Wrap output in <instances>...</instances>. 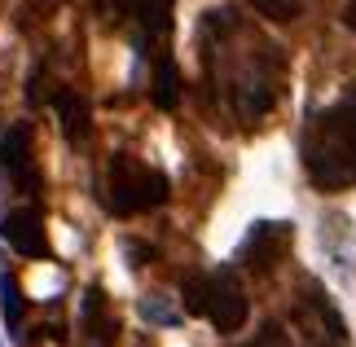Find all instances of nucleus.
<instances>
[{
	"instance_id": "nucleus-17",
	"label": "nucleus",
	"mask_w": 356,
	"mask_h": 347,
	"mask_svg": "<svg viewBox=\"0 0 356 347\" xmlns=\"http://www.w3.org/2000/svg\"><path fill=\"white\" fill-rule=\"evenodd\" d=\"M343 22L356 31V0H348V5H343Z\"/></svg>"
},
{
	"instance_id": "nucleus-12",
	"label": "nucleus",
	"mask_w": 356,
	"mask_h": 347,
	"mask_svg": "<svg viewBox=\"0 0 356 347\" xmlns=\"http://www.w3.org/2000/svg\"><path fill=\"white\" fill-rule=\"evenodd\" d=\"M0 308H5L9 330H18V325H22V295H18V282H13L9 273L0 277Z\"/></svg>"
},
{
	"instance_id": "nucleus-10",
	"label": "nucleus",
	"mask_w": 356,
	"mask_h": 347,
	"mask_svg": "<svg viewBox=\"0 0 356 347\" xmlns=\"http://www.w3.org/2000/svg\"><path fill=\"white\" fill-rule=\"evenodd\" d=\"M154 106L159 110H176V102H181V71H176V62L172 58H159L154 66Z\"/></svg>"
},
{
	"instance_id": "nucleus-4",
	"label": "nucleus",
	"mask_w": 356,
	"mask_h": 347,
	"mask_svg": "<svg viewBox=\"0 0 356 347\" xmlns=\"http://www.w3.org/2000/svg\"><path fill=\"white\" fill-rule=\"evenodd\" d=\"M0 168H5V176L22 193H40V172L31 159V132H26V123H13V128L0 132Z\"/></svg>"
},
{
	"instance_id": "nucleus-16",
	"label": "nucleus",
	"mask_w": 356,
	"mask_h": 347,
	"mask_svg": "<svg viewBox=\"0 0 356 347\" xmlns=\"http://www.w3.org/2000/svg\"><path fill=\"white\" fill-rule=\"evenodd\" d=\"M246 347H291V339H286V330L282 325H264V330H259V334L251 339V343H246Z\"/></svg>"
},
{
	"instance_id": "nucleus-9",
	"label": "nucleus",
	"mask_w": 356,
	"mask_h": 347,
	"mask_svg": "<svg viewBox=\"0 0 356 347\" xmlns=\"http://www.w3.org/2000/svg\"><path fill=\"white\" fill-rule=\"evenodd\" d=\"M119 5L128 9L145 31H154V35L172 26V0H119Z\"/></svg>"
},
{
	"instance_id": "nucleus-13",
	"label": "nucleus",
	"mask_w": 356,
	"mask_h": 347,
	"mask_svg": "<svg viewBox=\"0 0 356 347\" xmlns=\"http://www.w3.org/2000/svg\"><path fill=\"white\" fill-rule=\"evenodd\" d=\"M202 308H207V277H185V312L202 316Z\"/></svg>"
},
{
	"instance_id": "nucleus-19",
	"label": "nucleus",
	"mask_w": 356,
	"mask_h": 347,
	"mask_svg": "<svg viewBox=\"0 0 356 347\" xmlns=\"http://www.w3.org/2000/svg\"><path fill=\"white\" fill-rule=\"evenodd\" d=\"M325 347H339V343H325Z\"/></svg>"
},
{
	"instance_id": "nucleus-11",
	"label": "nucleus",
	"mask_w": 356,
	"mask_h": 347,
	"mask_svg": "<svg viewBox=\"0 0 356 347\" xmlns=\"http://www.w3.org/2000/svg\"><path fill=\"white\" fill-rule=\"evenodd\" d=\"M97 316H102V290L92 286V290H88V299H84V325L92 330L88 347H111L115 334H119V325H115V321H97Z\"/></svg>"
},
{
	"instance_id": "nucleus-15",
	"label": "nucleus",
	"mask_w": 356,
	"mask_h": 347,
	"mask_svg": "<svg viewBox=\"0 0 356 347\" xmlns=\"http://www.w3.org/2000/svg\"><path fill=\"white\" fill-rule=\"evenodd\" d=\"M141 316L154 321V325H176V321H181V316H176L168 303H159V299H141Z\"/></svg>"
},
{
	"instance_id": "nucleus-18",
	"label": "nucleus",
	"mask_w": 356,
	"mask_h": 347,
	"mask_svg": "<svg viewBox=\"0 0 356 347\" xmlns=\"http://www.w3.org/2000/svg\"><path fill=\"white\" fill-rule=\"evenodd\" d=\"M128 255H132V264H145L149 251H145V246H128Z\"/></svg>"
},
{
	"instance_id": "nucleus-5",
	"label": "nucleus",
	"mask_w": 356,
	"mask_h": 347,
	"mask_svg": "<svg viewBox=\"0 0 356 347\" xmlns=\"http://www.w3.org/2000/svg\"><path fill=\"white\" fill-rule=\"evenodd\" d=\"M0 238H5L18 255H26V259H44V255H49L44 225H40V211H31V207L9 211L5 220H0Z\"/></svg>"
},
{
	"instance_id": "nucleus-3",
	"label": "nucleus",
	"mask_w": 356,
	"mask_h": 347,
	"mask_svg": "<svg viewBox=\"0 0 356 347\" xmlns=\"http://www.w3.org/2000/svg\"><path fill=\"white\" fill-rule=\"evenodd\" d=\"M246 312H251V303H246L242 295V286H238V277L234 273H216L207 277V308H202V316L220 330V334H234V330H242L246 321Z\"/></svg>"
},
{
	"instance_id": "nucleus-1",
	"label": "nucleus",
	"mask_w": 356,
	"mask_h": 347,
	"mask_svg": "<svg viewBox=\"0 0 356 347\" xmlns=\"http://www.w3.org/2000/svg\"><path fill=\"white\" fill-rule=\"evenodd\" d=\"M304 168L321 189H343L356 180V97L312 119L304 132Z\"/></svg>"
},
{
	"instance_id": "nucleus-2",
	"label": "nucleus",
	"mask_w": 356,
	"mask_h": 347,
	"mask_svg": "<svg viewBox=\"0 0 356 347\" xmlns=\"http://www.w3.org/2000/svg\"><path fill=\"white\" fill-rule=\"evenodd\" d=\"M168 193H172V185L163 172L141 168L128 154L111 159V211L115 216H136V211H149V207H163Z\"/></svg>"
},
{
	"instance_id": "nucleus-8",
	"label": "nucleus",
	"mask_w": 356,
	"mask_h": 347,
	"mask_svg": "<svg viewBox=\"0 0 356 347\" xmlns=\"http://www.w3.org/2000/svg\"><path fill=\"white\" fill-rule=\"evenodd\" d=\"M58 115H62L66 141H84V136H88V102H84V97L58 92Z\"/></svg>"
},
{
	"instance_id": "nucleus-14",
	"label": "nucleus",
	"mask_w": 356,
	"mask_h": 347,
	"mask_svg": "<svg viewBox=\"0 0 356 347\" xmlns=\"http://www.w3.org/2000/svg\"><path fill=\"white\" fill-rule=\"evenodd\" d=\"M251 5H255L259 13H268V18H277V22H291L295 13H299L295 0H251Z\"/></svg>"
},
{
	"instance_id": "nucleus-6",
	"label": "nucleus",
	"mask_w": 356,
	"mask_h": 347,
	"mask_svg": "<svg viewBox=\"0 0 356 347\" xmlns=\"http://www.w3.org/2000/svg\"><path fill=\"white\" fill-rule=\"evenodd\" d=\"M286 242H291V229L286 225H255L246 246H242V259L251 264V268H268V264H277Z\"/></svg>"
},
{
	"instance_id": "nucleus-7",
	"label": "nucleus",
	"mask_w": 356,
	"mask_h": 347,
	"mask_svg": "<svg viewBox=\"0 0 356 347\" xmlns=\"http://www.w3.org/2000/svg\"><path fill=\"white\" fill-rule=\"evenodd\" d=\"M273 84L264 75H242L238 84H234V106H238V115L242 119H255V115H264V110L273 106Z\"/></svg>"
}]
</instances>
